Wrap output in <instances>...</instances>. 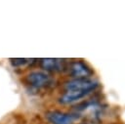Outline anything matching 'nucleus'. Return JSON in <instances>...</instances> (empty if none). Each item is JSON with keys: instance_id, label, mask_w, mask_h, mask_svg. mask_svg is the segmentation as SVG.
Returning a JSON list of instances; mask_svg holds the SVG:
<instances>
[{"instance_id": "4", "label": "nucleus", "mask_w": 125, "mask_h": 124, "mask_svg": "<svg viewBox=\"0 0 125 124\" xmlns=\"http://www.w3.org/2000/svg\"><path fill=\"white\" fill-rule=\"evenodd\" d=\"M46 118L51 124H72L74 117L69 113L60 110H51L46 113Z\"/></svg>"}, {"instance_id": "6", "label": "nucleus", "mask_w": 125, "mask_h": 124, "mask_svg": "<svg viewBox=\"0 0 125 124\" xmlns=\"http://www.w3.org/2000/svg\"><path fill=\"white\" fill-rule=\"evenodd\" d=\"M90 93L91 92H86V91H64V93L59 99V102L62 104H68L78 100H81Z\"/></svg>"}, {"instance_id": "8", "label": "nucleus", "mask_w": 125, "mask_h": 124, "mask_svg": "<svg viewBox=\"0 0 125 124\" xmlns=\"http://www.w3.org/2000/svg\"><path fill=\"white\" fill-rule=\"evenodd\" d=\"M80 124H89V123H80Z\"/></svg>"}, {"instance_id": "3", "label": "nucleus", "mask_w": 125, "mask_h": 124, "mask_svg": "<svg viewBox=\"0 0 125 124\" xmlns=\"http://www.w3.org/2000/svg\"><path fill=\"white\" fill-rule=\"evenodd\" d=\"M68 71L73 79L78 78H90L93 74V70L82 61H75L69 63Z\"/></svg>"}, {"instance_id": "7", "label": "nucleus", "mask_w": 125, "mask_h": 124, "mask_svg": "<svg viewBox=\"0 0 125 124\" xmlns=\"http://www.w3.org/2000/svg\"><path fill=\"white\" fill-rule=\"evenodd\" d=\"M11 61L15 66L22 65V64H25L27 62V60H25V59H15V60H11Z\"/></svg>"}, {"instance_id": "5", "label": "nucleus", "mask_w": 125, "mask_h": 124, "mask_svg": "<svg viewBox=\"0 0 125 124\" xmlns=\"http://www.w3.org/2000/svg\"><path fill=\"white\" fill-rule=\"evenodd\" d=\"M40 66L46 71H62L65 69L63 60L59 59H42L40 60Z\"/></svg>"}, {"instance_id": "2", "label": "nucleus", "mask_w": 125, "mask_h": 124, "mask_svg": "<svg viewBox=\"0 0 125 124\" xmlns=\"http://www.w3.org/2000/svg\"><path fill=\"white\" fill-rule=\"evenodd\" d=\"M26 84L32 89L40 90L46 87H49L52 83V78L49 74L43 71H33L30 72L25 78Z\"/></svg>"}, {"instance_id": "1", "label": "nucleus", "mask_w": 125, "mask_h": 124, "mask_svg": "<svg viewBox=\"0 0 125 124\" xmlns=\"http://www.w3.org/2000/svg\"><path fill=\"white\" fill-rule=\"evenodd\" d=\"M99 86V82L92 78L71 79L64 83V91H86L92 92Z\"/></svg>"}]
</instances>
